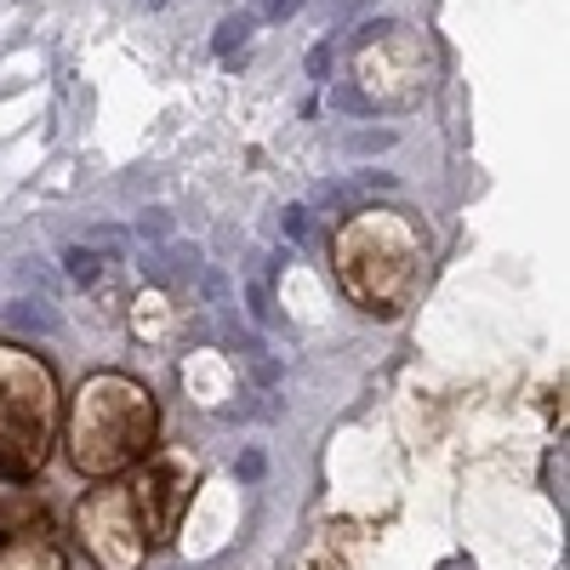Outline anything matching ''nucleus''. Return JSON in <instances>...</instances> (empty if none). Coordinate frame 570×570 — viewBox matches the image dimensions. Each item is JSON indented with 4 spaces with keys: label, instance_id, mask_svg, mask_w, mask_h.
I'll use <instances>...</instances> for the list:
<instances>
[{
    "label": "nucleus",
    "instance_id": "obj_10",
    "mask_svg": "<svg viewBox=\"0 0 570 570\" xmlns=\"http://www.w3.org/2000/svg\"><path fill=\"white\" fill-rule=\"evenodd\" d=\"M389 142H394V131H360V137H348V149L354 155H383Z\"/></svg>",
    "mask_w": 570,
    "mask_h": 570
},
{
    "label": "nucleus",
    "instance_id": "obj_14",
    "mask_svg": "<svg viewBox=\"0 0 570 570\" xmlns=\"http://www.w3.org/2000/svg\"><path fill=\"white\" fill-rule=\"evenodd\" d=\"M303 228H308V212L292 206V212H285V234H292V240H303Z\"/></svg>",
    "mask_w": 570,
    "mask_h": 570
},
{
    "label": "nucleus",
    "instance_id": "obj_16",
    "mask_svg": "<svg viewBox=\"0 0 570 570\" xmlns=\"http://www.w3.org/2000/svg\"><path fill=\"white\" fill-rule=\"evenodd\" d=\"M297 7H303V0H274L268 18H274V23H285V18H297Z\"/></svg>",
    "mask_w": 570,
    "mask_h": 570
},
{
    "label": "nucleus",
    "instance_id": "obj_12",
    "mask_svg": "<svg viewBox=\"0 0 570 570\" xmlns=\"http://www.w3.org/2000/svg\"><path fill=\"white\" fill-rule=\"evenodd\" d=\"M246 303H252V320H257V325H268V320H274V308H268V292H263L257 279L246 285Z\"/></svg>",
    "mask_w": 570,
    "mask_h": 570
},
{
    "label": "nucleus",
    "instance_id": "obj_7",
    "mask_svg": "<svg viewBox=\"0 0 570 570\" xmlns=\"http://www.w3.org/2000/svg\"><path fill=\"white\" fill-rule=\"evenodd\" d=\"M0 570H63V548L40 519L0 525Z\"/></svg>",
    "mask_w": 570,
    "mask_h": 570
},
{
    "label": "nucleus",
    "instance_id": "obj_11",
    "mask_svg": "<svg viewBox=\"0 0 570 570\" xmlns=\"http://www.w3.org/2000/svg\"><path fill=\"white\" fill-rule=\"evenodd\" d=\"M7 320H12V325H23V331H52V314H35V303H18Z\"/></svg>",
    "mask_w": 570,
    "mask_h": 570
},
{
    "label": "nucleus",
    "instance_id": "obj_6",
    "mask_svg": "<svg viewBox=\"0 0 570 570\" xmlns=\"http://www.w3.org/2000/svg\"><path fill=\"white\" fill-rule=\"evenodd\" d=\"M126 491L142 513V531H149V548H160L171 531H177V519L188 508V497H195V462H188L183 451H160L149 462H137L126 473Z\"/></svg>",
    "mask_w": 570,
    "mask_h": 570
},
{
    "label": "nucleus",
    "instance_id": "obj_9",
    "mask_svg": "<svg viewBox=\"0 0 570 570\" xmlns=\"http://www.w3.org/2000/svg\"><path fill=\"white\" fill-rule=\"evenodd\" d=\"M257 23L252 18H223V29H217V52H234V40H246Z\"/></svg>",
    "mask_w": 570,
    "mask_h": 570
},
{
    "label": "nucleus",
    "instance_id": "obj_3",
    "mask_svg": "<svg viewBox=\"0 0 570 570\" xmlns=\"http://www.w3.org/2000/svg\"><path fill=\"white\" fill-rule=\"evenodd\" d=\"M58 445V376L35 354L0 343V480L23 485Z\"/></svg>",
    "mask_w": 570,
    "mask_h": 570
},
{
    "label": "nucleus",
    "instance_id": "obj_1",
    "mask_svg": "<svg viewBox=\"0 0 570 570\" xmlns=\"http://www.w3.org/2000/svg\"><path fill=\"white\" fill-rule=\"evenodd\" d=\"M331 263H337L343 292L376 314V320H400L411 297L422 292V228L405 212H360L337 228L331 240Z\"/></svg>",
    "mask_w": 570,
    "mask_h": 570
},
{
    "label": "nucleus",
    "instance_id": "obj_5",
    "mask_svg": "<svg viewBox=\"0 0 570 570\" xmlns=\"http://www.w3.org/2000/svg\"><path fill=\"white\" fill-rule=\"evenodd\" d=\"M75 537H80L86 559L98 570H137L142 559H149V531H142V513H137L126 480L91 491L75 508Z\"/></svg>",
    "mask_w": 570,
    "mask_h": 570
},
{
    "label": "nucleus",
    "instance_id": "obj_13",
    "mask_svg": "<svg viewBox=\"0 0 570 570\" xmlns=\"http://www.w3.org/2000/svg\"><path fill=\"white\" fill-rule=\"evenodd\" d=\"M166 228H171V223H166V212H142V223H137V234H142V240H149V234H155V240H160Z\"/></svg>",
    "mask_w": 570,
    "mask_h": 570
},
{
    "label": "nucleus",
    "instance_id": "obj_4",
    "mask_svg": "<svg viewBox=\"0 0 570 570\" xmlns=\"http://www.w3.org/2000/svg\"><path fill=\"white\" fill-rule=\"evenodd\" d=\"M354 69H360V86L371 104L383 109H405L428 91V58L411 29L400 23H371L360 29V52H354Z\"/></svg>",
    "mask_w": 570,
    "mask_h": 570
},
{
    "label": "nucleus",
    "instance_id": "obj_17",
    "mask_svg": "<svg viewBox=\"0 0 570 570\" xmlns=\"http://www.w3.org/2000/svg\"><path fill=\"white\" fill-rule=\"evenodd\" d=\"M257 473H263V456H257V451H252V456H246V462H240V480H257Z\"/></svg>",
    "mask_w": 570,
    "mask_h": 570
},
{
    "label": "nucleus",
    "instance_id": "obj_15",
    "mask_svg": "<svg viewBox=\"0 0 570 570\" xmlns=\"http://www.w3.org/2000/svg\"><path fill=\"white\" fill-rule=\"evenodd\" d=\"M325 69H331V46L320 40V46H314V52H308V75H325Z\"/></svg>",
    "mask_w": 570,
    "mask_h": 570
},
{
    "label": "nucleus",
    "instance_id": "obj_8",
    "mask_svg": "<svg viewBox=\"0 0 570 570\" xmlns=\"http://www.w3.org/2000/svg\"><path fill=\"white\" fill-rule=\"evenodd\" d=\"M104 263H109V257H98V252H86V246H75V252L63 257V274H69L75 285H91V279L104 274Z\"/></svg>",
    "mask_w": 570,
    "mask_h": 570
},
{
    "label": "nucleus",
    "instance_id": "obj_2",
    "mask_svg": "<svg viewBox=\"0 0 570 570\" xmlns=\"http://www.w3.org/2000/svg\"><path fill=\"white\" fill-rule=\"evenodd\" d=\"M160 434V411L155 394L131 383L120 371H104L75 394L69 411V462L86 473V480H109V473H126L149 456Z\"/></svg>",
    "mask_w": 570,
    "mask_h": 570
}]
</instances>
